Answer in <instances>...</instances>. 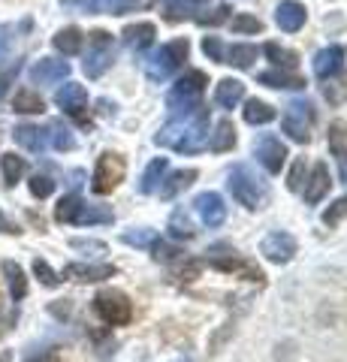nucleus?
<instances>
[{
    "label": "nucleus",
    "instance_id": "obj_34",
    "mask_svg": "<svg viewBox=\"0 0 347 362\" xmlns=\"http://www.w3.org/2000/svg\"><path fill=\"white\" fill-rule=\"evenodd\" d=\"M25 169H28L25 157H18V154H4L0 157V173H4V185L6 187H13L16 181L25 175Z\"/></svg>",
    "mask_w": 347,
    "mask_h": 362
},
{
    "label": "nucleus",
    "instance_id": "obj_32",
    "mask_svg": "<svg viewBox=\"0 0 347 362\" xmlns=\"http://www.w3.org/2000/svg\"><path fill=\"white\" fill-rule=\"evenodd\" d=\"M233 145H236V127H233V121H220L208 139V148L211 151H230Z\"/></svg>",
    "mask_w": 347,
    "mask_h": 362
},
{
    "label": "nucleus",
    "instance_id": "obj_40",
    "mask_svg": "<svg viewBox=\"0 0 347 362\" xmlns=\"http://www.w3.org/2000/svg\"><path fill=\"white\" fill-rule=\"evenodd\" d=\"M121 242L133 245V247H151L154 242H158V235H154V230H127L124 235H121Z\"/></svg>",
    "mask_w": 347,
    "mask_h": 362
},
{
    "label": "nucleus",
    "instance_id": "obj_43",
    "mask_svg": "<svg viewBox=\"0 0 347 362\" xmlns=\"http://www.w3.org/2000/svg\"><path fill=\"white\" fill-rule=\"evenodd\" d=\"M30 194L37 197V199H46V197H52L54 194V181L49 178V175H33L30 178Z\"/></svg>",
    "mask_w": 347,
    "mask_h": 362
},
{
    "label": "nucleus",
    "instance_id": "obj_51",
    "mask_svg": "<svg viewBox=\"0 0 347 362\" xmlns=\"http://www.w3.org/2000/svg\"><path fill=\"white\" fill-rule=\"evenodd\" d=\"M0 233H9V235H18L21 230H18V226H16L13 221H6V218H4V214H0Z\"/></svg>",
    "mask_w": 347,
    "mask_h": 362
},
{
    "label": "nucleus",
    "instance_id": "obj_29",
    "mask_svg": "<svg viewBox=\"0 0 347 362\" xmlns=\"http://www.w3.org/2000/svg\"><path fill=\"white\" fill-rule=\"evenodd\" d=\"M260 85H269V88H305V78H299L296 73H287V70H266L257 76Z\"/></svg>",
    "mask_w": 347,
    "mask_h": 362
},
{
    "label": "nucleus",
    "instance_id": "obj_30",
    "mask_svg": "<svg viewBox=\"0 0 347 362\" xmlns=\"http://www.w3.org/2000/svg\"><path fill=\"white\" fill-rule=\"evenodd\" d=\"M163 4H166V18L182 21V18H196L206 0H163Z\"/></svg>",
    "mask_w": 347,
    "mask_h": 362
},
{
    "label": "nucleus",
    "instance_id": "obj_20",
    "mask_svg": "<svg viewBox=\"0 0 347 362\" xmlns=\"http://www.w3.org/2000/svg\"><path fill=\"white\" fill-rule=\"evenodd\" d=\"M85 13H109V16H124L130 9L142 6V0H79Z\"/></svg>",
    "mask_w": 347,
    "mask_h": 362
},
{
    "label": "nucleus",
    "instance_id": "obj_42",
    "mask_svg": "<svg viewBox=\"0 0 347 362\" xmlns=\"http://www.w3.org/2000/svg\"><path fill=\"white\" fill-rule=\"evenodd\" d=\"M347 218V197H341V199H335L332 206L323 211V223L327 226H335V223H341Z\"/></svg>",
    "mask_w": 347,
    "mask_h": 362
},
{
    "label": "nucleus",
    "instance_id": "obj_25",
    "mask_svg": "<svg viewBox=\"0 0 347 362\" xmlns=\"http://www.w3.org/2000/svg\"><path fill=\"white\" fill-rule=\"evenodd\" d=\"M166 169H170V160H166V157H158V160H151L148 166H145L142 181H139V194H154V190L160 187Z\"/></svg>",
    "mask_w": 347,
    "mask_h": 362
},
{
    "label": "nucleus",
    "instance_id": "obj_31",
    "mask_svg": "<svg viewBox=\"0 0 347 362\" xmlns=\"http://www.w3.org/2000/svg\"><path fill=\"white\" fill-rule=\"evenodd\" d=\"M49 142H52L54 151H73L76 148V136L64 121H52L49 124Z\"/></svg>",
    "mask_w": 347,
    "mask_h": 362
},
{
    "label": "nucleus",
    "instance_id": "obj_12",
    "mask_svg": "<svg viewBox=\"0 0 347 362\" xmlns=\"http://www.w3.org/2000/svg\"><path fill=\"white\" fill-rule=\"evenodd\" d=\"M70 76V64L66 61H54V58H42L30 66V82L33 85H58Z\"/></svg>",
    "mask_w": 347,
    "mask_h": 362
},
{
    "label": "nucleus",
    "instance_id": "obj_27",
    "mask_svg": "<svg viewBox=\"0 0 347 362\" xmlns=\"http://www.w3.org/2000/svg\"><path fill=\"white\" fill-rule=\"evenodd\" d=\"M82 42H85V33L79 28H64V30L54 33V40H52V45L61 54H79Z\"/></svg>",
    "mask_w": 347,
    "mask_h": 362
},
{
    "label": "nucleus",
    "instance_id": "obj_22",
    "mask_svg": "<svg viewBox=\"0 0 347 362\" xmlns=\"http://www.w3.org/2000/svg\"><path fill=\"white\" fill-rule=\"evenodd\" d=\"M327 190H329V169L327 163H317L314 169H311V178H308V185H305V202H320L323 197H327Z\"/></svg>",
    "mask_w": 347,
    "mask_h": 362
},
{
    "label": "nucleus",
    "instance_id": "obj_11",
    "mask_svg": "<svg viewBox=\"0 0 347 362\" xmlns=\"http://www.w3.org/2000/svg\"><path fill=\"white\" fill-rule=\"evenodd\" d=\"M296 254V239L290 233H269L263 239V257L269 263H290Z\"/></svg>",
    "mask_w": 347,
    "mask_h": 362
},
{
    "label": "nucleus",
    "instance_id": "obj_3",
    "mask_svg": "<svg viewBox=\"0 0 347 362\" xmlns=\"http://www.w3.org/2000/svg\"><path fill=\"white\" fill-rule=\"evenodd\" d=\"M206 85H208V78H206L203 70L184 73L172 85L170 94H166V109H170L172 115H190L194 109H199V97H203Z\"/></svg>",
    "mask_w": 347,
    "mask_h": 362
},
{
    "label": "nucleus",
    "instance_id": "obj_5",
    "mask_svg": "<svg viewBox=\"0 0 347 362\" xmlns=\"http://www.w3.org/2000/svg\"><path fill=\"white\" fill-rule=\"evenodd\" d=\"M112 61H115V42H112V33L94 30L91 37H88V54L82 61L85 76L88 78H100L112 66Z\"/></svg>",
    "mask_w": 347,
    "mask_h": 362
},
{
    "label": "nucleus",
    "instance_id": "obj_48",
    "mask_svg": "<svg viewBox=\"0 0 347 362\" xmlns=\"http://www.w3.org/2000/svg\"><path fill=\"white\" fill-rule=\"evenodd\" d=\"M302 178H305V160L299 157V160L293 163V169H290V181H287L290 190H302Z\"/></svg>",
    "mask_w": 347,
    "mask_h": 362
},
{
    "label": "nucleus",
    "instance_id": "obj_6",
    "mask_svg": "<svg viewBox=\"0 0 347 362\" xmlns=\"http://www.w3.org/2000/svg\"><path fill=\"white\" fill-rule=\"evenodd\" d=\"M311 127H314V106H311L308 100H293L281 115V130L293 142H308Z\"/></svg>",
    "mask_w": 347,
    "mask_h": 362
},
{
    "label": "nucleus",
    "instance_id": "obj_33",
    "mask_svg": "<svg viewBox=\"0 0 347 362\" xmlns=\"http://www.w3.org/2000/svg\"><path fill=\"white\" fill-rule=\"evenodd\" d=\"M13 109L21 112V115H40V112L46 109V103H42L40 94H33L30 88H21L18 94L13 97Z\"/></svg>",
    "mask_w": 347,
    "mask_h": 362
},
{
    "label": "nucleus",
    "instance_id": "obj_38",
    "mask_svg": "<svg viewBox=\"0 0 347 362\" xmlns=\"http://www.w3.org/2000/svg\"><path fill=\"white\" fill-rule=\"evenodd\" d=\"M266 54L275 61V66H284V70H293V66L299 64L296 58V52H290V49H281L278 42H266Z\"/></svg>",
    "mask_w": 347,
    "mask_h": 362
},
{
    "label": "nucleus",
    "instance_id": "obj_26",
    "mask_svg": "<svg viewBox=\"0 0 347 362\" xmlns=\"http://www.w3.org/2000/svg\"><path fill=\"white\" fill-rule=\"evenodd\" d=\"M194 181H196V169H178V173H172L166 178V185H160L158 190H160L163 199H172V197L182 194V190H187Z\"/></svg>",
    "mask_w": 347,
    "mask_h": 362
},
{
    "label": "nucleus",
    "instance_id": "obj_10",
    "mask_svg": "<svg viewBox=\"0 0 347 362\" xmlns=\"http://www.w3.org/2000/svg\"><path fill=\"white\" fill-rule=\"evenodd\" d=\"M208 263L215 266V269H220V272H239V275H245L248 281H254V284H263V272L257 269V266H251L248 259H242L236 251H227V254H208Z\"/></svg>",
    "mask_w": 347,
    "mask_h": 362
},
{
    "label": "nucleus",
    "instance_id": "obj_13",
    "mask_svg": "<svg viewBox=\"0 0 347 362\" xmlns=\"http://www.w3.org/2000/svg\"><path fill=\"white\" fill-rule=\"evenodd\" d=\"M54 103H58L66 115L82 118L85 109H88V90L82 85H76V82H66L58 94H54Z\"/></svg>",
    "mask_w": 347,
    "mask_h": 362
},
{
    "label": "nucleus",
    "instance_id": "obj_23",
    "mask_svg": "<svg viewBox=\"0 0 347 362\" xmlns=\"http://www.w3.org/2000/svg\"><path fill=\"white\" fill-rule=\"evenodd\" d=\"M257 61V45H248V42H236L230 49H223V64L236 66V70H251Z\"/></svg>",
    "mask_w": 347,
    "mask_h": 362
},
{
    "label": "nucleus",
    "instance_id": "obj_35",
    "mask_svg": "<svg viewBox=\"0 0 347 362\" xmlns=\"http://www.w3.org/2000/svg\"><path fill=\"white\" fill-rule=\"evenodd\" d=\"M82 197L79 194H70V197H64L58 206H54V221H61V223H76V218H79V209H82Z\"/></svg>",
    "mask_w": 347,
    "mask_h": 362
},
{
    "label": "nucleus",
    "instance_id": "obj_18",
    "mask_svg": "<svg viewBox=\"0 0 347 362\" xmlns=\"http://www.w3.org/2000/svg\"><path fill=\"white\" fill-rule=\"evenodd\" d=\"M124 45L133 52H142V49H148V45L154 42V37H158V28L151 25V21H139V25H130L124 28Z\"/></svg>",
    "mask_w": 347,
    "mask_h": 362
},
{
    "label": "nucleus",
    "instance_id": "obj_8",
    "mask_svg": "<svg viewBox=\"0 0 347 362\" xmlns=\"http://www.w3.org/2000/svg\"><path fill=\"white\" fill-rule=\"evenodd\" d=\"M94 308L109 326H124L133 317V305L121 290H100L94 299Z\"/></svg>",
    "mask_w": 347,
    "mask_h": 362
},
{
    "label": "nucleus",
    "instance_id": "obj_46",
    "mask_svg": "<svg viewBox=\"0 0 347 362\" xmlns=\"http://www.w3.org/2000/svg\"><path fill=\"white\" fill-rule=\"evenodd\" d=\"M9 54H13V28L0 25V66L9 61Z\"/></svg>",
    "mask_w": 347,
    "mask_h": 362
},
{
    "label": "nucleus",
    "instance_id": "obj_9",
    "mask_svg": "<svg viewBox=\"0 0 347 362\" xmlns=\"http://www.w3.org/2000/svg\"><path fill=\"white\" fill-rule=\"evenodd\" d=\"M254 157L260 160L266 173H281V166L287 160V145L281 139H275V136H260L254 142Z\"/></svg>",
    "mask_w": 347,
    "mask_h": 362
},
{
    "label": "nucleus",
    "instance_id": "obj_15",
    "mask_svg": "<svg viewBox=\"0 0 347 362\" xmlns=\"http://www.w3.org/2000/svg\"><path fill=\"white\" fill-rule=\"evenodd\" d=\"M329 151L339 163V175L347 185V124L344 121H332L329 124Z\"/></svg>",
    "mask_w": 347,
    "mask_h": 362
},
{
    "label": "nucleus",
    "instance_id": "obj_28",
    "mask_svg": "<svg viewBox=\"0 0 347 362\" xmlns=\"http://www.w3.org/2000/svg\"><path fill=\"white\" fill-rule=\"evenodd\" d=\"M4 275H6V281H9V293H13V299L21 302V299H25V293H28L25 269H21L16 259H6V263H4Z\"/></svg>",
    "mask_w": 347,
    "mask_h": 362
},
{
    "label": "nucleus",
    "instance_id": "obj_24",
    "mask_svg": "<svg viewBox=\"0 0 347 362\" xmlns=\"http://www.w3.org/2000/svg\"><path fill=\"white\" fill-rule=\"evenodd\" d=\"M242 97H245V85L239 78H220L215 88V103L223 109H233L236 103H242Z\"/></svg>",
    "mask_w": 347,
    "mask_h": 362
},
{
    "label": "nucleus",
    "instance_id": "obj_52",
    "mask_svg": "<svg viewBox=\"0 0 347 362\" xmlns=\"http://www.w3.org/2000/svg\"><path fill=\"white\" fill-rule=\"evenodd\" d=\"M28 362H58V356L54 354H40V356H30Z\"/></svg>",
    "mask_w": 347,
    "mask_h": 362
},
{
    "label": "nucleus",
    "instance_id": "obj_37",
    "mask_svg": "<svg viewBox=\"0 0 347 362\" xmlns=\"http://www.w3.org/2000/svg\"><path fill=\"white\" fill-rule=\"evenodd\" d=\"M170 233L175 235V239H194V223H190V214L184 209H178L172 211V218H170Z\"/></svg>",
    "mask_w": 347,
    "mask_h": 362
},
{
    "label": "nucleus",
    "instance_id": "obj_36",
    "mask_svg": "<svg viewBox=\"0 0 347 362\" xmlns=\"http://www.w3.org/2000/svg\"><path fill=\"white\" fill-rule=\"evenodd\" d=\"M245 121L248 124H269V121H275V109L263 103V100H248L245 103Z\"/></svg>",
    "mask_w": 347,
    "mask_h": 362
},
{
    "label": "nucleus",
    "instance_id": "obj_17",
    "mask_svg": "<svg viewBox=\"0 0 347 362\" xmlns=\"http://www.w3.org/2000/svg\"><path fill=\"white\" fill-rule=\"evenodd\" d=\"M341 66H344V49H341V45H329V49L317 52V58H314V73H317L320 78L339 76Z\"/></svg>",
    "mask_w": 347,
    "mask_h": 362
},
{
    "label": "nucleus",
    "instance_id": "obj_50",
    "mask_svg": "<svg viewBox=\"0 0 347 362\" xmlns=\"http://www.w3.org/2000/svg\"><path fill=\"white\" fill-rule=\"evenodd\" d=\"M323 94H327V100H329V103H341V100L347 97V82H329L327 85V90H323Z\"/></svg>",
    "mask_w": 347,
    "mask_h": 362
},
{
    "label": "nucleus",
    "instance_id": "obj_19",
    "mask_svg": "<svg viewBox=\"0 0 347 362\" xmlns=\"http://www.w3.org/2000/svg\"><path fill=\"white\" fill-rule=\"evenodd\" d=\"M13 139L21 145L25 151L30 154H40L42 148H46V130H40V127H33V124H18V127L13 130Z\"/></svg>",
    "mask_w": 347,
    "mask_h": 362
},
{
    "label": "nucleus",
    "instance_id": "obj_2",
    "mask_svg": "<svg viewBox=\"0 0 347 362\" xmlns=\"http://www.w3.org/2000/svg\"><path fill=\"white\" fill-rule=\"evenodd\" d=\"M230 194L233 199L245 209H263L269 202V185L263 181V175H257V169H251L248 163H239L230 169Z\"/></svg>",
    "mask_w": 347,
    "mask_h": 362
},
{
    "label": "nucleus",
    "instance_id": "obj_16",
    "mask_svg": "<svg viewBox=\"0 0 347 362\" xmlns=\"http://www.w3.org/2000/svg\"><path fill=\"white\" fill-rule=\"evenodd\" d=\"M275 21L281 30L296 33L305 25V6H302L299 0H284V4H278V9H275Z\"/></svg>",
    "mask_w": 347,
    "mask_h": 362
},
{
    "label": "nucleus",
    "instance_id": "obj_1",
    "mask_svg": "<svg viewBox=\"0 0 347 362\" xmlns=\"http://www.w3.org/2000/svg\"><path fill=\"white\" fill-rule=\"evenodd\" d=\"M154 142L178 154H196L208 145V109H194L190 115H178L166 127L158 130Z\"/></svg>",
    "mask_w": 347,
    "mask_h": 362
},
{
    "label": "nucleus",
    "instance_id": "obj_14",
    "mask_svg": "<svg viewBox=\"0 0 347 362\" xmlns=\"http://www.w3.org/2000/svg\"><path fill=\"white\" fill-rule=\"evenodd\" d=\"M194 209L206 226H220L227 221V206H223V199L218 194H199L194 199Z\"/></svg>",
    "mask_w": 347,
    "mask_h": 362
},
{
    "label": "nucleus",
    "instance_id": "obj_47",
    "mask_svg": "<svg viewBox=\"0 0 347 362\" xmlns=\"http://www.w3.org/2000/svg\"><path fill=\"white\" fill-rule=\"evenodd\" d=\"M203 52L208 54L211 61H218V64H223V42L218 40V37H206L203 40Z\"/></svg>",
    "mask_w": 347,
    "mask_h": 362
},
{
    "label": "nucleus",
    "instance_id": "obj_7",
    "mask_svg": "<svg viewBox=\"0 0 347 362\" xmlns=\"http://www.w3.org/2000/svg\"><path fill=\"white\" fill-rule=\"evenodd\" d=\"M124 173H127V163H124V157L115 154V151H106V154H100V160H97V169H94V181H91V190L94 194H112L121 181H124Z\"/></svg>",
    "mask_w": 347,
    "mask_h": 362
},
{
    "label": "nucleus",
    "instance_id": "obj_45",
    "mask_svg": "<svg viewBox=\"0 0 347 362\" xmlns=\"http://www.w3.org/2000/svg\"><path fill=\"white\" fill-rule=\"evenodd\" d=\"M230 25H233V30H236V33H260L263 30V21L254 18V16H236Z\"/></svg>",
    "mask_w": 347,
    "mask_h": 362
},
{
    "label": "nucleus",
    "instance_id": "obj_39",
    "mask_svg": "<svg viewBox=\"0 0 347 362\" xmlns=\"http://www.w3.org/2000/svg\"><path fill=\"white\" fill-rule=\"evenodd\" d=\"M227 16H230V6H227V4H220V6H215V9H199V13H196V21H199V25L215 28V25H223V21H227Z\"/></svg>",
    "mask_w": 347,
    "mask_h": 362
},
{
    "label": "nucleus",
    "instance_id": "obj_21",
    "mask_svg": "<svg viewBox=\"0 0 347 362\" xmlns=\"http://www.w3.org/2000/svg\"><path fill=\"white\" fill-rule=\"evenodd\" d=\"M66 278L73 281H85V284H91V281H103V278H112L115 275V269L112 266H88V263H70L64 269Z\"/></svg>",
    "mask_w": 347,
    "mask_h": 362
},
{
    "label": "nucleus",
    "instance_id": "obj_44",
    "mask_svg": "<svg viewBox=\"0 0 347 362\" xmlns=\"http://www.w3.org/2000/svg\"><path fill=\"white\" fill-rule=\"evenodd\" d=\"M151 251H154V259H158V263H172V259L182 257V247L166 245V242H160V239L151 245Z\"/></svg>",
    "mask_w": 347,
    "mask_h": 362
},
{
    "label": "nucleus",
    "instance_id": "obj_41",
    "mask_svg": "<svg viewBox=\"0 0 347 362\" xmlns=\"http://www.w3.org/2000/svg\"><path fill=\"white\" fill-rule=\"evenodd\" d=\"M33 275H37L40 284H46V287H58L61 284V275L46 263V259H33Z\"/></svg>",
    "mask_w": 347,
    "mask_h": 362
},
{
    "label": "nucleus",
    "instance_id": "obj_53",
    "mask_svg": "<svg viewBox=\"0 0 347 362\" xmlns=\"http://www.w3.org/2000/svg\"><path fill=\"white\" fill-rule=\"evenodd\" d=\"M182 362H184V359H182Z\"/></svg>",
    "mask_w": 347,
    "mask_h": 362
},
{
    "label": "nucleus",
    "instance_id": "obj_49",
    "mask_svg": "<svg viewBox=\"0 0 347 362\" xmlns=\"http://www.w3.org/2000/svg\"><path fill=\"white\" fill-rule=\"evenodd\" d=\"M70 245L76 251H94V254H106V245L103 242H94V239H70Z\"/></svg>",
    "mask_w": 347,
    "mask_h": 362
},
{
    "label": "nucleus",
    "instance_id": "obj_4",
    "mask_svg": "<svg viewBox=\"0 0 347 362\" xmlns=\"http://www.w3.org/2000/svg\"><path fill=\"white\" fill-rule=\"evenodd\" d=\"M187 52H190L187 40H172V42L160 45L158 52L145 58V76H148L151 82H166V78L187 61Z\"/></svg>",
    "mask_w": 347,
    "mask_h": 362
}]
</instances>
